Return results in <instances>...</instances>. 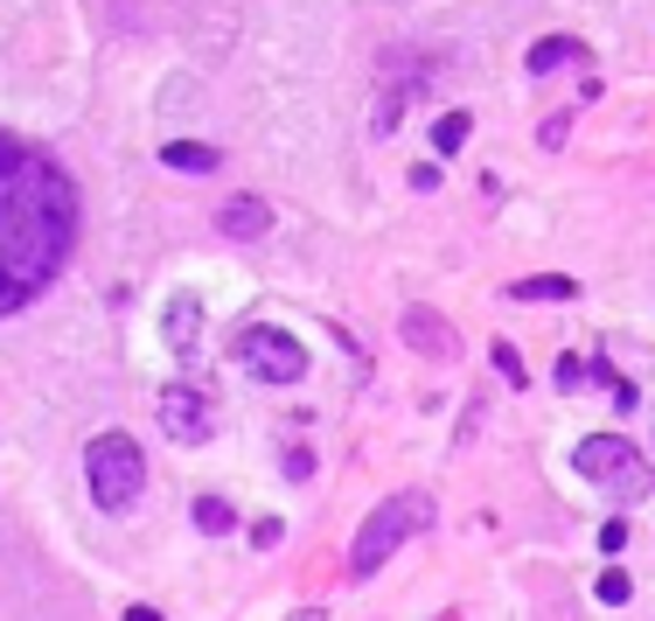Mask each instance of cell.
<instances>
[{
  "label": "cell",
  "mask_w": 655,
  "mask_h": 621,
  "mask_svg": "<svg viewBox=\"0 0 655 621\" xmlns=\"http://www.w3.org/2000/svg\"><path fill=\"white\" fill-rule=\"evenodd\" d=\"M77 244V189L43 147L0 134V314L28 308Z\"/></svg>",
  "instance_id": "1"
},
{
  "label": "cell",
  "mask_w": 655,
  "mask_h": 621,
  "mask_svg": "<svg viewBox=\"0 0 655 621\" xmlns=\"http://www.w3.org/2000/svg\"><path fill=\"white\" fill-rule=\"evenodd\" d=\"M84 482H91V503H99V510H126V503L147 488V455L126 440V433H99V440L84 447Z\"/></svg>",
  "instance_id": "2"
},
{
  "label": "cell",
  "mask_w": 655,
  "mask_h": 621,
  "mask_svg": "<svg viewBox=\"0 0 655 621\" xmlns=\"http://www.w3.org/2000/svg\"><path fill=\"white\" fill-rule=\"evenodd\" d=\"M426 524H433V496H418V488H412V496H391V503H383V510H370V524L356 531V559H349V573H356V579H370L383 559H391L412 531H426Z\"/></svg>",
  "instance_id": "3"
},
{
  "label": "cell",
  "mask_w": 655,
  "mask_h": 621,
  "mask_svg": "<svg viewBox=\"0 0 655 621\" xmlns=\"http://www.w3.org/2000/svg\"><path fill=\"white\" fill-rule=\"evenodd\" d=\"M579 475L600 482L613 503H642L655 488V468L634 455L628 440H607V433H593V440H579Z\"/></svg>",
  "instance_id": "4"
},
{
  "label": "cell",
  "mask_w": 655,
  "mask_h": 621,
  "mask_svg": "<svg viewBox=\"0 0 655 621\" xmlns=\"http://www.w3.org/2000/svg\"><path fill=\"white\" fill-rule=\"evenodd\" d=\"M153 419H161V433H168V440L203 447L209 433H217V399H209L203 384H168L161 399H153Z\"/></svg>",
  "instance_id": "5"
},
{
  "label": "cell",
  "mask_w": 655,
  "mask_h": 621,
  "mask_svg": "<svg viewBox=\"0 0 655 621\" xmlns=\"http://www.w3.org/2000/svg\"><path fill=\"white\" fill-rule=\"evenodd\" d=\"M238 356H244V370L265 378V384H300V378H307V349H300L286 329H244Z\"/></svg>",
  "instance_id": "6"
},
{
  "label": "cell",
  "mask_w": 655,
  "mask_h": 621,
  "mask_svg": "<svg viewBox=\"0 0 655 621\" xmlns=\"http://www.w3.org/2000/svg\"><path fill=\"white\" fill-rule=\"evenodd\" d=\"M196 329H203V308H196V294H175V300H168V314H161V335H168V349H175V356H196Z\"/></svg>",
  "instance_id": "7"
},
{
  "label": "cell",
  "mask_w": 655,
  "mask_h": 621,
  "mask_svg": "<svg viewBox=\"0 0 655 621\" xmlns=\"http://www.w3.org/2000/svg\"><path fill=\"white\" fill-rule=\"evenodd\" d=\"M217 231H230V238H265V231H273V210H265L258 196H230L223 210H217Z\"/></svg>",
  "instance_id": "8"
},
{
  "label": "cell",
  "mask_w": 655,
  "mask_h": 621,
  "mask_svg": "<svg viewBox=\"0 0 655 621\" xmlns=\"http://www.w3.org/2000/svg\"><path fill=\"white\" fill-rule=\"evenodd\" d=\"M404 343H412L418 356H447L453 349V329L439 322V314H426V308H412L404 314Z\"/></svg>",
  "instance_id": "9"
},
{
  "label": "cell",
  "mask_w": 655,
  "mask_h": 621,
  "mask_svg": "<svg viewBox=\"0 0 655 621\" xmlns=\"http://www.w3.org/2000/svg\"><path fill=\"white\" fill-rule=\"evenodd\" d=\"M565 64H586V43H572V35H544V43H530V70L537 78H551V70Z\"/></svg>",
  "instance_id": "10"
},
{
  "label": "cell",
  "mask_w": 655,
  "mask_h": 621,
  "mask_svg": "<svg viewBox=\"0 0 655 621\" xmlns=\"http://www.w3.org/2000/svg\"><path fill=\"white\" fill-rule=\"evenodd\" d=\"M161 161L168 168H188V175H217V147H196V140H168Z\"/></svg>",
  "instance_id": "11"
},
{
  "label": "cell",
  "mask_w": 655,
  "mask_h": 621,
  "mask_svg": "<svg viewBox=\"0 0 655 621\" xmlns=\"http://www.w3.org/2000/svg\"><path fill=\"white\" fill-rule=\"evenodd\" d=\"M509 294H516V300H572V294H579V279H565V273H537V279H516Z\"/></svg>",
  "instance_id": "12"
},
{
  "label": "cell",
  "mask_w": 655,
  "mask_h": 621,
  "mask_svg": "<svg viewBox=\"0 0 655 621\" xmlns=\"http://www.w3.org/2000/svg\"><path fill=\"white\" fill-rule=\"evenodd\" d=\"M468 134H474L468 112H439V119H433V147H439V154H460V147H468Z\"/></svg>",
  "instance_id": "13"
},
{
  "label": "cell",
  "mask_w": 655,
  "mask_h": 621,
  "mask_svg": "<svg viewBox=\"0 0 655 621\" xmlns=\"http://www.w3.org/2000/svg\"><path fill=\"white\" fill-rule=\"evenodd\" d=\"M196 531H209V538H223V531H238V510H230L223 496H203L196 503Z\"/></svg>",
  "instance_id": "14"
},
{
  "label": "cell",
  "mask_w": 655,
  "mask_h": 621,
  "mask_svg": "<svg viewBox=\"0 0 655 621\" xmlns=\"http://www.w3.org/2000/svg\"><path fill=\"white\" fill-rule=\"evenodd\" d=\"M593 378H600V384H607V399H613V405H621V412H628V405H642V399H634V384L621 378V370H607V364H600V370H593Z\"/></svg>",
  "instance_id": "15"
},
{
  "label": "cell",
  "mask_w": 655,
  "mask_h": 621,
  "mask_svg": "<svg viewBox=\"0 0 655 621\" xmlns=\"http://www.w3.org/2000/svg\"><path fill=\"white\" fill-rule=\"evenodd\" d=\"M489 364L503 370V384H524V356H516L509 343H495V349H489Z\"/></svg>",
  "instance_id": "16"
},
{
  "label": "cell",
  "mask_w": 655,
  "mask_h": 621,
  "mask_svg": "<svg viewBox=\"0 0 655 621\" xmlns=\"http://www.w3.org/2000/svg\"><path fill=\"white\" fill-rule=\"evenodd\" d=\"M600 600H628V573H621V566L600 573Z\"/></svg>",
  "instance_id": "17"
},
{
  "label": "cell",
  "mask_w": 655,
  "mask_h": 621,
  "mask_svg": "<svg viewBox=\"0 0 655 621\" xmlns=\"http://www.w3.org/2000/svg\"><path fill=\"white\" fill-rule=\"evenodd\" d=\"M252 544H265V552H273V544H279V517H265V524H252Z\"/></svg>",
  "instance_id": "18"
},
{
  "label": "cell",
  "mask_w": 655,
  "mask_h": 621,
  "mask_svg": "<svg viewBox=\"0 0 655 621\" xmlns=\"http://www.w3.org/2000/svg\"><path fill=\"white\" fill-rule=\"evenodd\" d=\"M126 621H161V608H126Z\"/></svg>",
  "instance_id": "19"
},
{
  "label": "cell",
  "mask_w": 655,
  "mask_h": 621,
  "mask_svg": "<svg viewBox=\"0 0 655 621\" xmlns=\"http://www.w3.org/2000/svg\"><path fill=\"white\" fill-rule=\"evenodd\" d=\"M294 621H328V614H321V608H300V614H294Z\"/></svg>",
  "instance_id": "20"
}]
</instances>
